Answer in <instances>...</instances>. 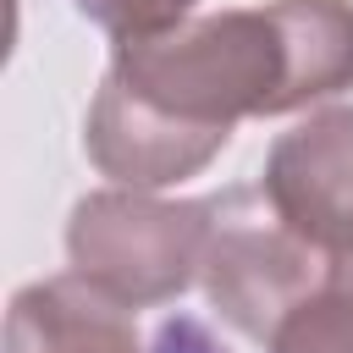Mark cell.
<instances>
[{"label":"cell","instance_id":"obj_1","mask_svg":"<svg viewBox=\"0 0 353 353\" xmlns=\"http://www.w3.org/2000/svg\"><path fill=\"white\" fill-rule=\"evenodd\" d=\"M353 88V0H265L116 39L83 149L116 188L199 176L243 116L309 110Z\"/></svg>","mask_w":353,"mask_h":353},{"label":"cell","instance_id":"obj_2","mask_svg":"<svg viewBox=\"0 0 353 353\" xmlns=\"http://www.w3.org/2000/svg\"><path fill=\"white\" fill-rule=\"evenodd\" d=\"M210 248V199H154V188H99L72 204V276L121 309H154L199 281Z\"/></svg>","mask_w":353,"mask_h":353},{"label":"cell","instance_id":"obj_3","mask_svg":"<svg viewBox=\"0 0 353 353\" xmlns=\"http://www.w3.org/2000/svg\"><path fill=\"white\" fill-rule=\"evenodd\" d=\"M325 270L331 254L287 226L265 188H226L210 199V248L199 281L210 309L243 336L270 342V331L325 281Z\"/></svg>","mask_w":353,"mask_h":353},{"label":"cell","instance_id":"obj_4","mask_svg":"<svg viewBox=\"0 0 353 353\" xmlns=\"http://www.w3.org/2000/svg\"><path fill=\"white\" fill-rule=\"evenodd\" d=\"M265 199L298 226L314 248L347 254L353 248V105H331L287 127L259 176Z\"/></svg>","mask_w":353,"mask_h":353},{"label":"cell","instance_id":"obj_5","mask_svg":"<svg viewBox=\"0 0 353 353\" xmlns=\"http://www.w3.org/2000/svg\"><path fill=\"white\" fill-rule=\"evenodd\" d=\"M6 353H138L132 309L72 270L28 281L6 309Z\"/></svg>","mask_w":353,"mask_h":353},{"label":"cell","instance_id":"obj_6","mask_svg":"<svg viewBox=\"0 0 353 353\" xmlns=\"http://www.w3.org/2000/svg\"><path fill=\"white\" fill-rule=\"evenodd\" d=\"M270 353H353V248L331 254L325 281L270 331Z\"/></svg>","mask_w":353,"mask_h":353},{"label":"cell","instance_id":"obj_7","mask_svg":"<svg viewBox=\"0 0 353 353\" xmlns=\"http://www.w3.org/2000/svg\"><path fill=\"white\" fill-rule=\"evenodd\" d=\"M72 6L110 39H138V33H160L182 17H193L199 0H72Z\"/></svg>","mask_w":353,"mask_h":353},{"label":"cell","instance_id":"obj_8","mask_svg":"<svg viewBox=\"0 0 353 353\" xmlns=\"http://www.w3.org/2000/svg\"><path fill=\"white\" fill-rule=\"evenodd\" d=\"M154 353H232V347L215 342V331H210L204 320L171 314V320H160V331H154Z\"/></svg>","mask_w":353,"mask_h":353}]
</instances>
